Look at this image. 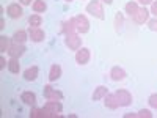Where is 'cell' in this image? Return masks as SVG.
<instances>
[{
	"instance_id": "e0dca14e",
	"label": "cell",
	"mask_w": 157,
	"mask_h": 118,
	"mask_svg": "<svg viewBox=\"0 0 157 118\" xmlns=\"http://www.w3.org/2000/svg\"><path fill=\"white\" fill-rule=\"evenodd\" d=\"M21 101L24 104H27V106H35L36 104V95L33 93V91H24V93L21 95Z\"/></svg>"
},
{
	"instance_id": "f1b7e54d",
	"label": "cell",
	"mask_w": 157,
	"mask_h": 118,
	"mask_svg": "<svg viewBox=\"0 0 157 118\" xmlns=\"http://www.w3.org/2000/svg\"><path fill=\"white\" fill-rule=\"evenodd\" d=\"M115 24H116V30H120V27L123 25V16H121V14H116V21H115Z\"/></svg>"
},
{
	"instance_id": "603a6c76",
	"label": "cell",
	"mask_w": 157,
	"mask_h": 118,
	"mask_svg": "<svg viewBox=\"0 0 157 118\" xmlns=\"http://www.w3.org/2000/svg\"><path fill=\"white\" fill-rule=\"evenodd\" d=\"M43 24V18H41V14H32L30 18H29V25L30 27H39V25Z\"/></svg>"
},
{
	"instance_id": "e575fe53",
	"label": "cell",
	"mask_w": 157,
	"mask_h": 118,
	"mask_svg": "<svg viewBox=\"0 0 157 118\" xmlns=\"http://www.w3.org/2000/svg\"><path fill=\"white\" fill-rule=\"evenodd\" d=\"M3 27H5V21L2 18V19H0V30H3Z\"/></svg>"
},
{
	"instance_id": "7402d4cb",
	"label": "cell",
	"mask_w": 157,
	"mask_h": 118,
	"mask_svg": "<svg viewBox=\"0 0 157 118\" xmlns=\"http://www.w3.org/2000/svg\"><path fill=\"white\" fill-rule=\"evenodd\" d=\"M8 71L11 74H19L21 71V63H19V58H11L8 61Z\"/></svg>"
},
{
	"instance_id": "836d02e7",
	"label": "cell",
	"mask_w": 157,
	"mask_h": 118,
	"mask_svg": "<svg viewBox=\"0 0 157 118\" xmlns=\"http://www.w3.org/2000/svg\"><path fill=\"white\" fill-rule=\"evenodd\" d=\"M130 116L135 118V116H138V115H137V113H126V115H124V118H130Z\"/></svg>"
},
{
	"instance_id": "44dd1931",
	"label": "cell",
	"mask_w": 157,
	"mask_h": 118,
	"mask_svg": "<svg viewBox=\"0 0 157 118\" xmlns=\"http://www.w3.org/2000/svg\"><path fill=\"white\" fill-rule=\"evenodd\" d=\"M138 10H140V6H138V3L137 2H127L126 3V6H124V11L127 13V14L132 18V16H135L137 13H138Z\"/></svg>"
},
{
	"instance_id": "f546056e",
	"label": "cell",
	"mask_w": 157,
	"mask_h": 118,
	"mask_svg": "<svg viewBox=\"0 0 157 118\" xmlns=\"http://www.w3.org/2000/svg\"><path fill=\"white\" fill-rule=\"evenodd\" d=\"M149 13H152V14L157 18V0H154V2L151 3V11Z\"/></svg>"
},
{
	"instance_id": "8992f818",
	"label": "cell",
	"mask_w": 157,
	"mask_h": 118,
	"mask_svg": "<svg viewBox=\"0 0 157 118\" xmlns=\"http://www.w3.org/2000/svg\"><path fill=\"white\" fill-rule=\"evenodd\" d=\"M64 44H66L71 50H78V49L82 47V38L78 36L77 33L69 35V36L64 38Z\"/></svg>"
},
{
	"instance_id": "ffe728a7",
	"label": "cell",
	"mask_w": 157,
	"mask_h": 118,
	"mask_svg": "<svg viewBox=\"0 0 157 118\" xmlns=\"http://www.w3.org/2000/svg\"><path fill=\"white\" fill-rule=\"evenodd\" d=\"M32 8H33V11H35V13L41 14V13H44V11L47 10V3L44 2V0H33Z\"/></svg>"
},
{
	"instance_id": "7a4b0ae2",
	"label": "cell",
	"mask_w": 157,
	"mask_h": 118,
	"mask_svg": "<svg viewBox=\"0 0 157 118\" xmlns=\"http://www.w3.org/2000/svg\"><path fill=\"white\" fill-rule=\"evenodd\" d=\"M61 110H63V106H61L60 101H50V99H47V102L44 104V107H43L44 116H57Z\"/></svg>"
},
{
	"instance_id": "30bf717a",
	"label": "cell",
	"mask_w": 157,
	"mask_h": 118,
	"mask_svg": "<svg viewBox=\"0 0 157 118\" xmlns=\"http://www.w3.org/2000/svg\"><path fill=\"white\" fill-rule=\"evenodd\" d=\"M25 46L24 44H17V43H13L11 46H10V49H8V55L11 57V58H19V57H22L24 54H25Z\"/></svg>"
},
{
	"instance_id": "3957f363",
	"label": "cell",
	"mask_w": 157,
	"mask_h": 118,
	"mask_svg": "<svg viewBox=\"0 0 157 118\" xmlns=\"http://www.w3.org/2000/svg\"><path fill=\"white\" fill-rule=\"evenodd\" d=\"M74 19V24H75V30H77V33H86L88 30H90V21L86 19V16H83V14H77L75 18H72Z\"/></svg>"
},
{
	"instance_id": "cb8c5ba5",
	"label": "cell",
	"mask_w": 157,
	"mask_h": 118,
	"mask_svg": "<svg viewBox=\"0 0 157 118\" xmlns=\"http://www.w3.org/2000/svg\"><path fill=\"white\" fill-rule=\"evenodd\" d=\"M10 46V39L6 36H0V52H8Z\"/></svg>"
},
{
	"instance_id": "9a60e30c",
	"label": "cell",
	"mask_w": 157,
	"mask_h": 118,
	"mask_svg": "<svg viewBox=\"0 0 157 118\" xmlns=\"http://www.w3.org/2000/svg\"><path fill=\"white\" fill-rule=\"evenodd\" d=\"M60 77H61V66L57 65V63H54L50 66V69H49V81L55 82V81H58Z\"/></svg>"
},
{
	"instance_id": "83f0119b",
	"label": "cell",
	"mask_w": 157,
	"mask_h": 118,
	"mask_svg": "<svg viewBox=\"0 0 157 118\" xmlns=\"http://www.w3.org/2000/svg\"><path fill=\"white\" fill-rule=\"evenodd\" d=\"M137 115H138V116H141V118H151V116H152V113H151L149 110H146V109H141Z\"/></svg>"
},
{
	"instance_id": "d590c367",
	"label": "cell",
	"mask_w": 157,
	"mask_h": 118,
	"mask_svg": "<svg viewBox=\"0 0 157 118\" xmlns=\"http://www.w3.org/2000/svg\"><path fill=\"white\" fill-rule=\"evenodd\" d=\"M102 3H105V5H112L113 3V0H101Z\"/></svg>"
},
{
	"instance_id": "d4e9b609",
	"label": "cell",
	"mask_w": 157,
	"mask_h": 118,
	"mask_svg": "<svg viewBox=\"0 0 157 118\" xmlns=\"http://www.w3.org/2000/svg\"><path fill=\"white\" fill-rule=\"evenodd\" d=\"M30 116H32V118H44V112H43V109H36V107L33 106V109H32V112H30Z\"/></svg>"
},
{
	"instance_id": "484cf974",
	"label": "cell",
	"mask_w": 157,
	"mask_h": 118,
	"mask_svg": "<svg viewBox=\"0 0 157 118\" xmlns=\"http://www.w3.org/2000/svg\"><path fill=\"white\" fill-rule=\"evenodd\" d=\"M148 102H149V106H151L152 109H157V93L151 95V96L148 98Z\"/></svg>"
},
{
	"instance_id": "6da1fadb",
	"label": "cell",
	"mask_w": 157,
	"mask_h": 118,
	"mask_svg": "<svg viewBox=\"0 0 157 118\" xmlns=\"http://www.w3.org/2000/svg\"><path fill=\"white\" fill-rule=\"evenodd\" d=\"M86 13L91 14L93 18H96V19L105 18V11H104V6H102L101 0H91V2L86 5Z\"/></svg>"
},
{
	"instance_id": "5bb4252c",
	"label": "cell",
	"mask_w": 157,
	"mask_h": 118,
	"mask_svg": "<svg viewBox=\"0 0 157 118\" xmlns=\"http://www.w3.org/2000/svg\"><path fill=\"white\" fill-rule=\"evenodd\" d=\"M38 73H39V68L38 66H30L24 71V79L27 82H33L38 79Z\"/></svg>"
},
{
	"instance_id": "7c38bea8",
	"label": "cell",
	"mask_w": 157,
	"mask_h": 118,
	"mask_svg": "<svg viewBox=\"0 0 157 118\" xmlns=\"http://www.w3.org/2000/svg\"><path fill=\"white\" fill-rule=\"evenodd\" d=\"M126 76H127L126 71H124L123 68H120V66H113V68L110 69V77H112V81H115V82L124 81Z\"/></svg>"
},
{
	"instance_id": "4dcf8cb0",
	"label": "cell",
	"mask_w": 157,
	"mask_h": 118,
	"mask_svg": "<svg viewBox=\"0 0 157 118\" xmlns=\"http://www.w3.org/2000/svg\"><path fill=\"white\" fill-rule=\"evenodd\" d=\"M137 3L143 5V6H146V5H151L152 3V0H137Z\"/></svg>"
},
{
	"instance_id": "4316f807",
	"label": "cell",
	"mask_w": 157,
	"mask_h": 118,
	"mask_svg": "<svg viewBox=\"0 0 157 118\" xmlns=\"http://www.w3.org/2000/svg\"><path fill=\"white\" fill-rule=\"evenodd\" d=\"M148 27H149V30L157 32V18H154V19H149V21H148Z\"/></svg>"
},
{
	"instance_id": "277c9868",
	"label": "cell",
	"mask_w": 157,
	"mask_h": 118,
	"mask_svg": "<svg viewBox=\"0 0 157 118\" xmlns=\"http://www.w3.org/2000/svg\"><path fill=\"white\" fill-rule=\"evenodd\" d=\"M43 95L46 99H50V101H61L63 99V93L58 90H55L52 85H44V91Z\"/></svg>"
},
{
	"instance_id": "4fadbf2b",
	"label": "cell",
	"mask_w": 157,
	"mask_h": 118,
	"mask_svg": "<svg viewBox=\"0 0 157 118\" xmlns=\"http://www.w3.org/2000/svg\"><path fill=\"white\" fill-rule=\"evenodd\" d=\"M77 30H75V24H74V19H69V21H64L61 24V33H64V36H69V35H74Z\"/></svg>"
},
{
	"instance_id": "52a82bcc",
	"label": "cell",
	"mask_w": 157,
	"mask_h": 118,
	"mask_svg": "<svg viewBox=\"0 0 157 118\" xmlns=\"http://www.w3.org/2000/svg\"><path fill=\"white\" fill-rule=\"evenodd\" d=\"M6 14L11 18V19H19L24 16V10H22V5L21 3H10L6 6Z\"/></svg>"
},
{
	"instance_id": "1f68e13d",
	"label": "cell",
	"mask_w": 157,
	"mask_h": 118,
	"mask_svg": "<svg viewBox=\"0 0 157 118\" xmlns=\"http://www.w3.org/2000/svg\"><path fill=\"white\" fill-rule=\"evenodd\" d=\"M5 66H8V63L5 61L3 57H0V69H5Z\"/></svg>"
},
{
	"instance_id": "9c48e42d",
	"label": "cell",
	"mask_w": 157,
	"mask_h": 118,
	"mask_svg": "<svg viewBox=\"0 0 157 118\" xmlns=\"http://www.w3.org/2000/svg\"><path fill=\"white\" fill-rule=\"evenodd\" d=\"M91 58V54H90V49L86 47H80L78 50H75V61L78 65H86Z\"/></svg>"
},
{
	"instance_id": "5b68a950",
	"label": "cell",
	"mask_w": 157,
	"mask_h": 118,
	"mask_svg": "<svg viewBox=\"0 0 157 118\" xmlns=\"http://www.w3.org/2000/svg\"><path fill=\"white\" fill-rule=\"evenodd\" d=\"M115 95H116L118 102H120L121 107H129L130 104H132V95H130L127 90H118Z\"/></svg>"
},
{
	"instance_id": "8fae6325",
	"label": "cell",
	"mask_w": 157,
	"mask_h": 118,
	"mask_svg": "<svg viewBox=\"0 0 157 118\" xmlns=\"http://www.w3.org/2000/svg\"><path fill=\"white\" fill-rule=\"evenodd\" d=\"M132 21H134L135 24H138V25H141V24L148 22V21H149V11H148L145 6L140 8L137 14H135V16H132Z\"/></svg>"
},
{
	"instance_id": "d6a6232c",
	"label": "cell",
	"mask_w": 157,
	"mask_h": 118,
	"mask_svg": "<svg viewBox=\"0 0 157 118\" xmlns=\"http://www.w3.org/2000/svg\"><path fill=\"white\" fill-rule=\"evenodd\" d=\"M19 3L22 6H27V5H32V0H19Z\"/></svg>"
},
{
	"instance_id": "ac0fdd59",
	"label": "cell",
	"mask_w": 157,
	"mask_h": 118,
	"mask_svg": "<svg viewBox=\"0 0 157 118\" xmlns=\"http://www.w3.org/2000/svg\"><path fill=\"white\" fill-rule=\"evenodd\" d=\"M104 99H105V107H107V109L115 110V109L120 107V102H118V98H116V95H115V93H109Z\"/></svg>"
},
{
	"instance_id": "2e32d148",
	"label": "cell",
	"mask_w": 157,
	"mask_h": 118,
	"mask_svg": "<svg viewBox=\"0 0 157 118\" xmlns=\"http://www.w3.org/2000/svg\"><path fill=\"white\" fill-rule=\"evenodd\" d=\"M109 95V88L105 87V85H99L98 88H94V91H93V101H99V99H104Z\"/></svg>"
},
{
	"instance_id": "d6986e66",
	"label": "cell",
	"mask_w": 157,
	"mask_h": 118,
	"mask_svg": "<svg viewBox=\"0 0 157 118\" xmlns=\"http://www.w3.org/2000/svg\"><path fill=\"white\" fill-rule=\"evenodd\" d=\"M29 38V32L27 30H17L14 35H13V43H17V44H24Z\"/></svg>"
},
{
	"instance_id": "ba28073f",
	"label": "cell",
	"mask_w": 157,
	"mask_h": 118,
	"mask_svg": "<svg viewBox=\"0 0 157 118\" xmlns=\"http://www.w3.org/2000/svg\"><path fill=\"white\" fill-rule=\"evenodd\" d=\"M27 32H29V38L32 39L33 43H41V41H44V38H46L44 30H41L39 27H30Z\"/></svg>"
},
{
	"instance_id": "8d00e7d4",
	"label": "cell",
	"mask_w": 157,
	"mask_h": 118,
	"mask_svg": "<svg viewBox=\"0 0 157 118\" xmlns=\"http://www.w3.org/2000/svg\"><path fill=\"white\" fill-rule=\"evenodd\" d=\"M64 2H72V0H64Z\"/></svg>"
}]
</instances>
